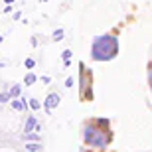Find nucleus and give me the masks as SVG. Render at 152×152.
I'll return each mask as SVG.
<instances>
[{"label": "nucleus", "instance_id": "nucleus-1", "mask_svg": "<svg viewBox=\"0 0 152 152\" xmlns=\"http://www.w3.org/2000/svg\"><path fill=\"white\" fill-rule=\"evenodd\" d=\"M111 138H113V134L109 130V121H105V118H95L83 126V140L89 146L105 148L111 142Z\"/></svg>", "mask_w": 152, "mask_h": 152}, {"label": "nucleus", "instance_id": "nucleus-2", "mask_svg": "<svg viewBox=\"0 0 152 152\" xmlns=\"http://www.w3.org/2000/svg\"><path fill=\"white\" fill-rule=\"evenodd\" d=\"M118 53V39L117 36L105 34V36H97L93 39L91 45V57L95 61H111L115 59Z\"/></svg>", "mask_w": 152, "mask_h": 152}, {"label": "nucleus", "instance_id": "nucleus-3", "mask_svg": "<svg viewBox=\"0 0 152 152\" xmlns=\"http://www.w3.org/2000/svg\"><path fill=\"white\" fill-rule=\"evenodd\" d=\"M79 97L81 101H93V73L85 63H79Z\"/></svg>", "mask_w": 152, "mask_h": 152}, {"label": "nucleus", "instance_id": "nucleus-4", "mask_svg": "<svg viewBox=\"0 0 152 152\" xmlns=\"http://www.w3.org/2000/svg\"><path fill=\"white\" fill-rule=\"evenodd\" d=\"M61 103V97H59V93H50V95L45 97V101H44V109H45V113L50 115L53 109L57 107Z\"/></svg>", "mask_w": 152, "mask_h": 152}, {"label": "nucleus", "instance_id": "nucleus-5", "mask_svg": "<svg viewBox=\"0 0 152 152\" xmlns=\"http://www.w3.org/2000/svg\"><path fill=\"white\" fill-rule=\"evenodd\" d=\"M36 123H38V121H36V117H34V115H30L28 121H26V126H24V130H26V132H32V130H34V126H36Z\"/></svg>", "mask_w": 152, "mask_h": 152}, {"label": "nucleus", "instance_id": "nucleus-6", "mask_svg": "<svg viewBox=\"0 0 152 152\" xmlns=\"http://www.w3.org/2000/svg\"><path fill=\"white\" fill-rule=\"evenodd\" d=\"M42 150V144L39 142H28L26 144V152H39Z\"/></svg>", "mask_w": 152, "mask_h": 152}, {"label": "nucleus", "instance_id": "nucleus-7", "mask_svg": "<svg viewBox=\"0 0 152 152\" xmlns=\"http://www.w3.org/2000/svg\"><path fill=\"white\" fill-rule=\"evenodd\" d=\"M20 93H22V85L16 83V85L10 89V99H18V97H20Z\"/></svg>", "mask_w": 152, "mask_h": 152}, {"label": "nucleus", "instance_id": "nucleus-8", "mask_svg": "<svg viewBox=\"0 0 152 152\" xmlns=\"http://www.w3.org/2000/svg\"><path fill=\"white\" fill-rule=\"evenodd\" d=\"M12 109H14V111H26V105H24L20 99H12Z\"/></svg>", "mask_w": 152, "mask_h": 152}, {"label": "nucleus", "instance_id": "nucleus-9", "mask_svg": "<svg viewBox=\"0 0 152 152\" xmlns=\"http://www.w3.org/2000/svg\"><path fill=\"white\" fill-rule=\"evenodd\" d=\"M39 132H34V130H32V132H26V134H24V138H26V140L28 142H38L39 140Z\"/></svg>", "mask_w": 152, "mask_h": 152}, {"label": "nucleus", "instance_id": "nucleus-10", "mask_svg": "<svg viewBox=\"0 0 152 152\" xmlns=\"http://www.w3.org/2000/svg\"><path fill=\"white\" fill-rule=\"evenodd\" d=\"M36 81H38V77H36L34 73H26V77H24V83H26V87H30V85H34Z\"/></svg>", "mask_w": 152, "mask_h": 152}, {"label": "nucleus", "instance_id": "nucleus-11", "mask_svg": "<svg viewBox=\"0 0 152 152\" xmlns=\"http://www.w3.org/2000/svg\"><path fill=\"white\" fill-rule=\"evenodd\" d=\"M28 107L32 109V111H38V109L42 107V103H39L38 99H30V101H28Z\"/></svg>", "mask_w": 152, "mask_h": 152}, {"label": "nucleus", "instance_id": "nucleus-12", "mask_svg": "<svg viewBox=\"0 0 152 152\" xmlns=\"http://www.w3.org/2000/svg\"><path fill=\"white\" fill-rule=\"evenodd\" d=\"M51 38L56 39V42H59V39H63V30H61V28H57L56 32H53V36H51Z\"/></svg>", "mask_w": 152, "mask_h": 152}, {"label": "nucleus", "instance_id": "nucleus-13", "mask_svg": "<svg viewBox=\"0 0 152 152\" xmlns=\"http://www.w3.org/2000/svg\"><path fill=\"white\" fill-rule=\"evenodd\" d=\"M8 101H12L10 99V91H8V93H0V103H8Z\"/></svg>", "mask_w": 152, "mask_h": 152}, {"label": "nucleus", "instance_id": "nucleus-14", "mask_svg": "<svg viewBox=\"0 0 152 152\" xmlns=\"http://www.w3.org/2000/svg\"><path fill=\"white\" fill-rule=\"evenodd\" d=\"M24 65H26V69H32L36 65V61L34 59H32V57H28V59H26V61H24Z\"/></svg>", "mask_w": 152, "mask_h": 152}, {"label": "nucleus", "instance_id": "nucleus-15", "mask_svg": "<svg viewBox=\"0 0 152 152\" xmlns=\"http://www.w3.org/2000/svg\"><path fill=\"white\" fill-rule=\"evenodd\" d=\"M61 57H63V59H71V51H69V50H63Z\"/></svg>", "mask_w": 152, "mask_h": 152}, {"label": "nucleus", "instance_id": "nucleus-16", "mask_svg": "<svg viewBox=\"0 0 152 152\" xmlns=\"http://www.w3.org/2000/svg\"><path fill=\"white\" fill-rule=\"evenodd\" d=\"M2 12H4V14H10V12H12V4H6V6H4V10H2Z\"/></svg>", "mask_w": 152, "mask_h": 152}, {"label": "nucleus", "instance_id": "nucleus-17", "mask_svg": "<svg viewBox=\"0 0 152 152\" xmlns=\"http://www.w3.org/2000/svg\"><path fill=\"white\" fill-rule=\"evenodd\" d=\"M50 81H51V77H50V75H44V77H42V83H45V85H48Z\"/></svg>", "mask_w": 152, "mask_h": 152}, {"label": "nucleus", "instance_id": "nucleus-18", "mask_svg": "<svg viewBox=\"0 0 152 152\" xmlns=\"http://www.w3.org/2000/svg\"><path fill=\"white\" fill-rule=\"evenodd\" d=\"M148 81H150V89H152V65H150V69H148Z\"/></svg>", "mask_w": 152, "mask_h": 152}, {"label": "nucleus", "instance_id": "nucleus-19", "mask_svg": "<svg viewBox=\"0 0 152 152\" xmlns=\"http://www.w3.org/2000/svg\"><path fill=\"white\" fill-rule=\"evenodd\" d=\"M73 85V77H67V81H65V87H71Z\"/></svg>", "mask_w": 152, "mask_h": 152}, {"label": "nucleus", "instance_id": "nucleus-20", "mask_svg": "<svg viewBox=\"0 0 152 152\" xmlns=\"http://www.w3.org/2000/svg\"><path fill=\"white\" fill-rule=\"evenodd\" d=\"M34 132H42V124H39V123H36V126H34Z\"/></svg>", "mask_w": 152, "mask_h": 152}, {"label": "nucleus", "instance_id": "nucleus-21", "mask_svg": "<svg viewBox=\"0 0 152 152\" xmlns=\"http://www.w3.org/2000/svg\"><path fill=\"white\" fill-rule=\"evenodd\" d=\"M6 4H14V0H4Z\"/></svg>", "mask_w": 152, "mask_h": 152}, {"label": "nucleus", "instance_id": "nucleus-22", "mask_svg": "<svg viewBox=\"0 0 152 152\" xmlns=\"http://www.w3.org/2000/svg\"><path fill=\"white\" fill-rule=\"evenodd\" d=\"M2 42H4V36H2V34H0V44H2Z\"/></svg>", "mask_w": 152, "mask_h": 152}, {"label": "nucleus", "instance_id": "nucleus-23", "mask_svg": "<svg viewBox=\"0 0 152 152\" xmlns=\"http://www.w3.org/2000/svg\"><path fill=\"white\" fill-rule=\"evenodd\" d=\"M39 2H48V0H39Z\"/></svg>", "mask_w": 152, "mask_h": 152}, {"label": "nucleus", "instance_id": "nucleus-24", "mask_svg": "<svg viewBox=\"0 0 152 152\" xmlns=\"http://www.w3.org/2000/svg\"><path fill=\"white\" fill-rule=\"evenodd\" d=\"M81 152H85V150H81Z\"/></svg>", "mask_w": 152, "mask_h": 152}]
</instances>
